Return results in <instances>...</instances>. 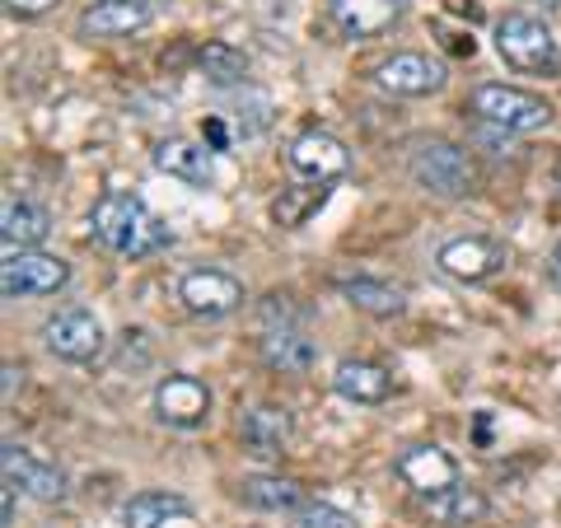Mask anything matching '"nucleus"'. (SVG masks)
Here are the masks:
<instances>
[{
    "instance_id": "obj_13",
    "label": "nucleus",
    "mask_w": 561,
    "mask_h": 528,
    "mask_svg": "<svg viewBox=\"0 0 561 528\" xmlns=\"http://www.w3.org/2000/svg\"><path fill=\"white\" fill-rule=\"evenodd\" d=\"M154 20L150 0H94V5L80 10L76 33L80 38H131Z\"/></svg>"
},
{
    "instance_id": "obj_11",
    "label": "nucleus",
    "mask_w": 561,
    "mask_h": 528,
    "mask_svg": "<svg viewBox=\"0 0 561 528\" xmlns=\"http://www.w3.org/2000/svg\"><path fill=\"white\" fill-rule=\"evenodd\" d=\"M0 468H5V482L10 486H20L24 496L43 501V505L66 501V491H70L66 486V472L57 463L38 459V454L24 449V445H14V439H5V449H0Z\"/></svg>"
},
{
    "instance_id": "obj_17",
    "label": "nucleus",
    "mask_w": 561,
    "mask_h": 528,
    "mask_svg": "<svg viewBox=\"0 0 561 528\" xmlns=\"http://www.w3.org/2000/svg\"><path fill=\"white\" fill-rule=\"evenodd\" d=\"M328 14L346 38H379L402 14V0H328Z\"/></svg>"
},
{
    "instance_id": "obj_18",
    "label": "nucleus",
    "mask_w": 561,
    "mask_h": 528,
    "mask_svg": "<svg viewBox=\"0 0 561 528\" xmlns=\"http://www.w3.org/2000/svg\"><path fill=\"white\" fill-rule=\"evenodd\" d=\"M47 234H51V216L38 202L5 197V206H0V243H5V253L43 249Z\"/></svg>"
},
{
    "instance_id": "obj_2",
    "label": "nucleus",
    "mask_w": 561,
    "mask_h": 528,
    "mask_svg": "<svg viewBox=\"0 0 561 528\" xmlns=\"http://www.w3.org/2000/svg\"><path fill=\"white\" fill-rule=\"evenodd\" d=\"M468 113L496 131H542L557 117L548 99L519 90V84H478L468 99Z\"/></svg>"
},
{
    "instance_id": "obj_22",
    "label": "nucleus",
    "mask_w": 561,
    "mask_h": 528,
    "mask_svg": "<svg viewBox=\"0 0 561 528\" xmlns=\"http://www.w3.org/2000/svg\"><path fill=\"white\" fill-rule=\"evenodd\" d=\"M328 197H332V183H295L272 202V220L280 230H305V225L328 206Z\"/></svg>"
},
{
    "instance_id": "obj_24",
    "label": "nucleus",
    "mask_w": 561,
    "mask_h": 528,
    "mask_svg": "<svg viewBox=\"0 0 561 528\" xmlns=\"http://www.w3.org/2000/svg\"><path fill=\"white\" fill-rule=\"evenodd\" d=\"M426 509H431V519H440L449 528H472V524H482L486 519V496L478 486H449L440 491V496H426Z\"/></svg>"
},
{
    "instance_id": "obj_30",
    "label": "nucleus",
    "mask_w": 561,
    "mask_h": 528,
    "mask_svg": "<svg viewBox=\"0 0 561 528\" xmlns=\"http://www.w3.org/2000/svg\"><path fill=\"white\" fill-rule=\"evenodd\" d=\"M14 491L20 486H10V482H5V491H0V528L14 524Z\"/></svg>"
},
{
    "instance_id": "obj_8",
    "label": "nucleus",
    "mask_w": 561,
    "mask_h": 528,
    "mask_svg": "<svg viewBox=\"0 0 561 528\" xmlns=\"http://www.w3.org/2000/svg\"><path fill=\"white\" fill-rule=\"evenodd\" d=\"M243 299H249L243 280L220 267H197L179 280V305L192 319H225V313L243 309Z\"/></svg>"
},
{
    "instance_id": "obj_29",
    "label": "nucleus",
    "mask_w": 561,
    "mask_h": 528,
    "mask_svg": "<svg viewBox=\"0 0 561 528\" xmlns=\"http://www.w3.org/2000/svg\"><path fill=\"white\" fill-rule=\"evenodd\" d=\"M202 131H206V146H210V150H225V146H230V131H225L220 117H206Z\"/></svg>"
},
{
    "instance_id": "obj_25",
    "label": "nucleus",
    "mask_w": 561,
    "mask_h": 528,
    "mask_svg": "<svg viewBox=\"0 0 561 528\" xmlns=\"http://www.w3.org/2000/svg\"><path fill=\"white\" fill-rule=\"evenodd\" d=\"M342 295H346L351 309L375 313V319H398V313L408 309L402 290L389 286V280H375V276H351V280H342Z\"/></svg>"
},
{
    "instance_id": "obj_6",
    "label": "nucleus",
    "mask_w": 561,
    "mask_h": 528,
    "mask_svg": "<svg viewBox=\"0 0 561 528\" xmlns=\"http://www.w3.org/2000/svg\"><path fill=\"white\" fill-rule=\"evenodd\" d=\"M43 346L66 365H94L108 337H103V323L90 309H61L43 323Z\"/></svg>"
},
{
    "instance_id": "obj_31",
    "label": "nucleus",
    "mask_w": 561,
    "mask_h": 528,
    "mask_svg": "<svg viewBox=\"0 0 561 528\" xmlns=\"http://www.w3.org/2000/svg\"><path fill=\"white\" fill-rule=\"evenodd\" d=\"M14 383H24V369L20 365H5V398H14Z\"/></svg>"
},
{
    "instance_id": "obj_19",
    "label": "nucleus",
    "mask_w": 561,
    "mask_h": 528,
    "mask_svg": "<svg viewBox=\"0 0 561 528\" xmlns=\"http://www.w3.org/2000/svg\"><path fill=\"white\" fill-rule=\"evenodd\" d=\"M332 389H337V398L356 402V408H379L393 393V375L375 360H342L332 369Z\"/></svg>"
},
{
    "instance_id": "obj_26",
    "label": "nucleus",
    "mask_w": 561,
    "mask_h": 528,
    "mask_svg": "<svg viewBox=\"0 0 561 528\" xmlns=\"http://www.w3.org/2000/svg\"><path fill=\"white\" fill-rule=\"evenodd\" d=\"M197 66H202V76L216 84V90L243 84V76H249V57H243L239 47H230V43H206L197 51Z\"/></svg>"
},
{
    "instance_id": "obj_14",
    "label": "nucleus",
    "mask_w": 561,
    "mask_h": 528,
    "mask_svg": "<svg viewBox=\"0 0 561 528\" xmlns=\"http://www.w3.org/2000/svg\"><path fill=\"white\" fill-rule=\"evenodd\" d=\"M154 412H160L164 426L179 431H197L210 416V389L192 375H169L160 389H154Z\"/></svg>"
},
{
    "instance_id": "obj_7",
    "label": "nucleus",
    "mask_w": 561,
    "mask_h": 528,
    "mask_svg": "<svg viewBox=\"0 0 561 528\" xmlns=\"http://www.w3.org/2000/svg\"><path fill=\"white\" fill-rule=\"evenodd\" d=\"M449 80V70L440 57L431 51H393L375 66V84L383 94H398V99H426V94H440Z\"/></svg>"
},
{
    "instance_id": "obj_32",
    "label": "nucleus",
    "mask_w": 561,
    "mask_h": 528,
    "mask_svg": "<svg viewBox=\"0 0 561 528\" xmlns=\"http://www.w3.org/2000/svg\"><path fill=\"white\" fill-rule=\"evenodd\" d=\"M548 272H552V286H561V239H557V249L548 257Z\"/></svg>"
},
{
    "instance_id": "obj_1",
    "label": "nucleus",
    "mask_w": 561,
    "mask_h": 528,
    "mask_svg": "<svg viewBox=\"0 0 561 528\" xmlns=\"http://www.w3.org/2000/svg\"><path fill=\"white\" fill-rule=\"evenodd\" d=\"M90 230L108 253L117 257H150V253H164L173 234L169 225L154 216V210L136 197V192H103L90 210Z\"/></svg>"
},
{
    "instance_id": "obj_9",
    "label": "nucleus",
    "mask_w": 561,
    "mask_h": 528,
    "mask_svg": "<svg viewBox=\"0 0 561 528\" xmlns=\"http://www.w3.org/2000/svg\"><path fill=\"white\" fill-rule=\"evenodd\" d=\"M435 262H440V272L449 280H463V286H482V280L501 276L505 262H511V253H505V243L486 239V234H463V239H449L440 253H435Z\"/></svg>"
},
{
    "instance_id": "obj_27",
    "label": "nucleus",
    "mask_w": 561,
    "mask_h": 528,
    "mask_svg": "<svg viewBox=\"0 0 561 528\" xmlns=\"http://www.w3.org/2000/svg\"><path fill=\"white\" fill-rule=\"evenodd\" d=\"M300 528H360L356 515H346V509L328 505V501H313L300 509Z\"/></svg>"
},
{
    "instance_id": "obj_5",
    "label": "nucleus",
    "mask_w": 561,
    "mask_h": 528,
    "mask_svg": "<svg viewBox=\"0 0 561 528\" xmlns=\"http://www.w3.org/2000/svg\"><path fill=\"white\" fill-rule=\"evenodd\" d=\"M70 280V267L57 253H38V249H24V253H5L0 262V295L5 299H43V295H57Z\"/></svg>"
},
{
    "instance_id": "obj_21",
    "label": "nucleus",
    "mask_w": 561,
    "mask_h": 528,
    "mask_svg": "<svg viewBox=\"0 0 561 528\" xmlns=\"http://www.w3.org/2000/svg\"><path fill=\"white\" fill-rule=\"evenodd\" d=\"M262 360L280 375H309V365L319 360V346H313L300 328H272L262 337Z\"/></svg>"
},
{
    "instance_id": "obj_28",
    "label": "nucleus",
    "mask_w": 561,
    "mask_h": 528,
    "mask_svg": "<svg viewBox=\"0 0 561 528\" xmlns=\"http://www.w3.org/2000/svg\"><path fill=\"white\" fill-rule=\"evenodd\" d=\"M61 0H5V10L14 14V20H43L47 10H57Z\"/></svg>"
},
{
    "instance_id": "obj_23",
    "label": "nucleus",
    "mask_w": 561,
    "mask_h": 528,
    "mask_svg": "<svg viewBox=\"0 0 561 528\" xmlns=\"http://www.w3.org/2000/svg\"><path fill=\"white\" fill-rule=\"evenodd\" d=\"M192 515V505L173 491H140L122 505V528H164L169 519H183Z\"/></svg>"
},
{
    "instance_id": "obj_12",
    "label": "nucleus",
    "mask_w": 561,
    "mask_h": 528,
    "mask_svg": "<svg viewBox=\"0 0 561 528\" xmlns=\"http://www.w3.org/2000/svg\"><path fill=\"white\" fill-rule=\"evenodd\" d=\"M393 472H398V482L408 486L412 496H421V501L440 496V491H449V486H459V463H454L440 445H412V449H402Z\"/></svg>"
},
{
    "instance_id": "obj_3",
    "label": "nucleus",
    "mask_w": 561,
    "mask_h": 528,
    "mask_svg": "<svg viewBox=\"0 0 561 528\" xmlns=\"http://www.w3.org/2000/svg\"><path fill=\"white\" fill-rule=\"evenodd\" d=\"M496 51L501 61L519 70V76H557L561 70V51H557V38L552 28L534 20V14H505L496 24Z\"/></svg>"
},
{
    "instance_id": "obj_4",
    "label": "nucleus",
    "mask_w": 561,
    "mask_h": 528,
    "mask_svg": "<svg viewBox=\"0 0 561 528\" xmlns=\"http://www.w3.org/2000/svg\"><path fill=\"white\" fill-rule=\"evenodd\" d=\"M408 169H412V183L426 187L431 197H440V202H459L472 192V183H478V169H472L468 150H459L454 140H440V136L421 140Z\"/></svg>"
},
{
    "instance_id": "obj_16",
    "label": "nucleus",
    "mask_w": 561,
    "mask_h": 528,
    "mask_svg": "<svg viewBox=\"0 0 561 528\" xmlns=\"http://www.w3.org/2000/svg\"><path fill=\"white\" fill-rule=\"evenodd\" d=\"M239 435H243V449L257 454V459H280L290 449V435H295V421L286 408H272V402H257V408L243 412L239 421Z\"/></svg>"
},
{
    "instance_id": "obj_15",
    "label": "nucleus",
    "mask_w": 561,
    "mask_h": 528,
    "mask_svg": "<svg viewBox=\"0 0 561 528\" xmlns=\"http://www.w3.org/2000/svg\"><path fill=\"white\" fill-rule=\"evenodd\" d=\"M150 164L160 173H169V179L187 183V187H210V183H216V150L197 146V140H187V136L154 140Z\"/></svg>"
},
{
    "instance_id": "obj_20",
    "label": "nucleus",
    "mask_w": 561,
    "mask_h": 528,
    "mask_svg": "<svg viewBox=\"0 0 561 528\" xmlns=\"http://www.w3.org/2000/svg\"><path fill=\"white\" fill-rule=\"evenodd\" d=\"M239 496H243V505L262 509V515H290V509L300 515V509L309 505L300 482H290V478H272V472L243 478V482H239Z\"/></svg>"
},
{
    "instance_id": "obj_10",
    "label": "nucleus",
    "mask_w": 561,
    "mask_h": 528,
    "mask_svg": "<svg viewBox=\"0 0 561 528\" xmlns=\"http://www.w3.org/2000/svg\"><path fill=\"white\" fill-rule=\"evenodd\" d=\"M286 164L305 183H337L351 173V150L332 131H300L286 150Z\"/></svg>"
}]
</instances>
